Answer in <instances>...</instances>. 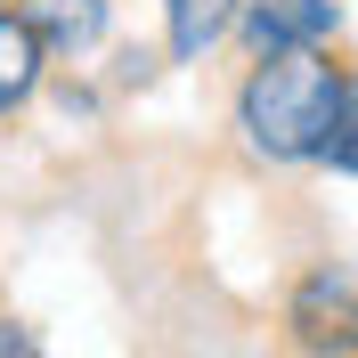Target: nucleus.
Masks as SVG:
<instances>
[{
  "label": "nucleus",
  "instance_id": "nucleus-1",
  "mask_svg": "<svg viewBox=\"0 0 358 358\" xmlns=\"http://www.w3.org/2000/svg\"><path fill=\"white\" fill-rule=\"evenodd\" d=\"M350 49H277V57H236L228 73V147L268 179L317 171L334 138L342 90H350Z\"/></svg>",
  "mask_w": 358,
  "mask_h": 358
},
{
  "label": "nucleus",
  "instance_id": "nucleus-2",
  "mask_svg": "<svg viewBox=\"0 0 358 358\" xmlns=\"http://www.w3.org/2000/svg\"><path fill=\"white\" fill-rule=\"evenodd\" d=\"M268 326L285 358H358V252H310L277 285Z\"/></svg>",
  "mask_w": 358,
  "mask_h": 358
},
{
  "label": "nucleus",
  "instance_id": "nucleus-3",
  "mask_svg": "<svg viewBox=\"0 0 358 358\" xmlns=\"http://www.w3.org/2000/svg\"><path fill=\"white\" fill-rule=\"evenodd\" d=\"M236 24H245V0H155V41L171 73H203L236 57Z\"/></svg>",
  "mask_w": 358,
  "mask_h": 358
},
{
  "label": "nucleus",
  "instance_id": "nucleus-4",
  "mask_svg": "<svg viewBox=\"0 0 358 358\" xmlns=\"http://www.w3.org/2000/svg\"><path fill=\"white\" fill-rule=\"evenodd\" d=\"M350 8L342 0H245L236 57H277V49H334Z\"/></svg>",
  "mask_w": 358,
  "mask_h": 358
},
{
  "label": "nucleus",
  "instance_id": "nucleus-5",
  "mask_svg": "<svg viewBox=\"0 0 358 358\" xmlns=\"http://www.w3.org/2000/svg\"><path fill=\"white\" fill-rule=\"evenodd\" d=\"M17 17L49 41L57 66H106L122 41V0H17Z\"/></svg>",
  "mask_w": 358,
  "mask_h": 358
},
{
  "label": "nucleus",
  "instance_id": "nucleus-6",
  "mask_svg": "<svg viewBox=\"0 0 358 358\" xmlns=\"http://www.w3.org/2000/svg\"><path fill=\"white\" fill-rule=\"evenodd\" d=\"M49 82H57L49 41L17 17V0H0V131L33 122V114H41V98H49Z\"/></svg>",
  "mask_w": 358,
  "mask_h": 358
},
{
  "label": "nucleus",
  "instance_id": "nucleus-7",
  "mask_svg": "<svg viewBox=\"0 0 358 358\" xmlns=\"http://www.w3.org/2000/svg\"><path fill=\"white\" fill-rule=\"evenodd\" d=\"M114 106H122V98H114V82L98 66H57V82H49V98H41V114L66 122V131H98Z\"/></svg>",
  "mask_w": 358,
  "mask_h": 358
},
{
  "label": "nucleus",
  "instance_id": "nucleus-8",
  "mask_svg": "<svg viewBox=\"0 0 358 358\" xmlns=\"http://www.w3.org/2000/svg\"><path fill=\"white\" fill-rule=\"evenodd\" d=\"M98 73L114 82V98H147V90L171 73V57H163V41H155V33H147V41H138V33H122V41L106 49V66H98Z\"/></svg>",
  "mask_w": 358,
  "mask_h": 358
},
{
  "label": "nucleus",
  "instance_id": "nucleus-9",
  "mask_svg": "<svg viewBox=\"0 0 358 358\" xmlns=\"http://www.w3.org/2000/svg\"><path fill=\"white\" fill-rule=\"evenodd\" d=\"M326 179H358V66H350V90H342V114H334V138H326Z\"/></svg>",
  "mask_w": 358,
  "mask_h": 358
},
{
  "label": "nucleus",
  "instance_id": "nucleus-10",
  "mask_svg": "<svg viewBox=\"0 0 358 358\" xmlns=\"http://www.w3.org/2000/svg\"><path fill=\"white\" fill-rule=\"evenodd\" d=\"M0 358H49L41 326H33L24 310H8V301H0Z\"/></svg>",
  "mask_w": 358,
  "mask_h": 358
}]
</instances>
